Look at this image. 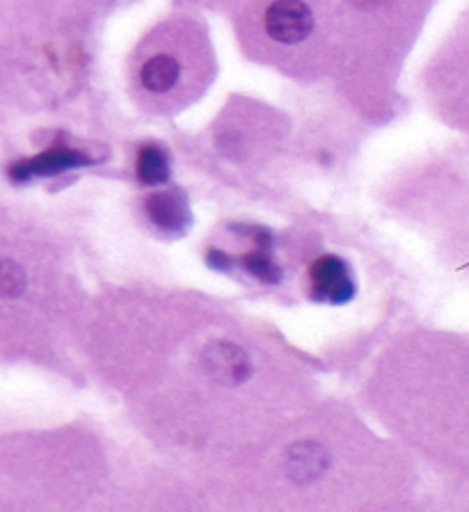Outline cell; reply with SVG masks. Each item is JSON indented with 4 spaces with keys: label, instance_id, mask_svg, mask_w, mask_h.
I'll list each match as a JSON object with an SVG mask.
<instances>
[{
    "label": "cell",
    "instance_id": "cell-7",
    "mask_svg": "<svg viewBox=\"0 0 469 512\" xmlns=\"http://www.w3.org/2000/svg\"><path fill=\"white\" fill-rule=\"evenodd\" d=\"M289 474L291 478L300 480V483H309L325 474L330 464V455L325 448L316 444H298L289 451Z\"/></svg>",
    "mask_w": 469,
    "mask_h": 512
},
{
    "label": "cell",
    "instance_id": "cell-12",
    "mask_svg": "<svg viewBox=\"0 0 469 512\" xmlns=\"http://www.w3.org/2000/svg\"><path fill=\"white\" fill-rule=\"evenodd\" d=\"M355 3L364 7V5H378V0H355Z\"/></svg>",
    "mask_w": 469,
    "mask_h": 512
},
{
    "label": "cell",
    "instance_id": "cell-6",
    "mask_svg": "<svg viewBox=\"0 0 469 512\" xmlns=\"http://www.w3.org/2000/svg\"><path fill=\"white\" fill-rule=\"evenodd\" d=\"M181 78V62L174 55H151L140 67V83L151 94H168Z\"/></svg>",
    "mask_w": 469,
    "mask_h": 512
},
{
    "label": "cell",
    "instance_id": "cell-9",
    "mask_svg": "<svg viewBox=\"0 0 469 512\" xmlns=\"http://www.w3.org/2000/svg\"><path fill=\"white\" fill-rule=\"evenodd\" d=\"M241 266L245 268V272H250V275L266 284H277L282 279V270L273 259V250H261V247H257V252L243 256Z\"/></svg>",
    "mask_w": 469,
    "mask_h": 512
},
{
    "label": "cell",
    "instance_id": "cell-2",
    "mask_svg": "<svg viewBox=\"0 0 469 512\" xmlns=\"http://www.w3.org/2000/svg\"><path fill=\"white\" fill-rule=\"evenodd\" d=\"M92 165V158L85 156L83 151L65 147V144H55L53 149L44 151L30 160H21L10 167V179L17 183H28L39 176H58L62 172L78 170V167Z\"/></svg>",
    "mask_w": 469,
    "mask_h": 512
},
{
    "label": "cell",
    "instance_id": "cell-10",
    "mask_svg": "<svg viewBox=\"0 0 469 512\" xmlns=\"http://www.w3.org/2000/svg\"><path fill=\"white\" fill-rule=\"evenodd\" d=\"M26 291V270L17 261L0 259V298H19Z\"/></svg>",
    "mask_w": 469,
    "mask_h": 512
},
{
    "label": "cell",
    "instance_id": "cell-8",
    "mask_svg": "<svg viewBox=\"0 0 469 512\" xmlns=\"http://www.w3.org/2000/svg\"><path fill=\"white\" fill-rule=\"evenodd\" d=\"M138 179L145 186H163V183L170 181V160L161 147L149 144V147L140 149Z\"/></svg>",
    "mask_w": 469,
    "mask_h": 512
},
{
    "label": "cell",
    "instance_id": "cell-3",
    "mask_svg": "<svg viewBox=\"0 0 469 512\" xmlns=\"http://www.w3.org/2000/svg\"><path fill=\"white\" fill-rule=\"evenodd\" d=\"M312 295L321 302L346 304L353 300L355 282L351 270L339 256H321L312 266Z\"/></svg>",
    "mask_w": 469,
    "mask_h": 512
},
{
    "label": "cell",
    "instance_id": "cell-5",
    "mask_svg": "<svg viewBox=\"0 0 469 512\" xmlns=\"http://www.w3.org/2000/svg\"><path fill=\"white\" fill-rule=\"evenodd\" d=\"M202 364L213 380L227 387H236L243 384L252 375L250 357L245 355L243 348L229 341H216L206 346L202 355Z\"/></svg>",
    "mask_w": 469,
    "mask_h": 512
},
{
    "label": "cell",
    "instance_id": "cell-1",
    "mask_svg": "<svg viewBox=\"0 0 469 512\" xmlns=\"http://www.w3.org/2000/svg\"><path fill=\"white\" fill-rule=\"evenodd\" d=\"M314 14L302 0H275L266 10V32L280 44H300L312 35Z\"/></svg>",
    "mask_w": 469,
    "mask_h": 512
},
{
    "label": "cell",
    "instance_id": "cell-4",
    "mask_svg": "<svg viewBox=\"0 0 469 512\" xmlns=\"http://www.w3.org/2000/svg\"><path fill=\"white\" fill-rule=\"evenodd\" d=\"M147 218L168 236H184L193 224L188 197L181 190H163L151 195L145 204Z\"/></svg>",
    "mask_w": 469,
    "mask_h": 512
},
{
    "label": "cell",
    "instance_id": "cell-11",
    "mask_svg": "<svg viewBox=\"0 0 469 512\" xmlns=\"http://www.w3.org/2000/svg\"><path fill=\"white\" fill-rule=\"evenodd\" d=\"M206 263H209V268L218 270V272H232L236 268L234 259L225 252L220 250H211L209 254H206Z\"/></svg>",
    "mask_w": 469,
    "mask_h": 512
}]
</instances>
